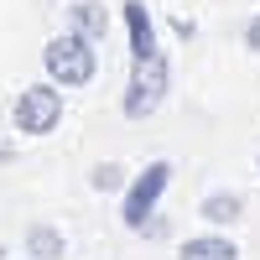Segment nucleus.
<instances>
[{
  "mask_svg": "<svg viewBox=\"0 0 260 260\" xmlns=\"http://www.w3.org/2000/svg\"><path fill=\"white\" fill-rule=\"evenodd\" d=\"M42 62H47V73L52 83H62V89H83V83L94 78V42L83 37V31H62L47 42V52H42Z\"/></svg>",
  "mask_w": 260,
  "mask_h": 260,
  "instance_id": "1",
  "label": "nucleus"
},
{
  "mask_svg": "<svg viewBox=\"0 0 260 260\" xmlns=\"http://www.w3.org/2000/svg\"><path fill=\"white\" fill-rule=\"evenodd\" d=\"M161 94H167V57H161V52L136 57V68H130V89H125V115H130V120L156 115Z\"/></svg>",
  "mask_w": 260,
  "mask_h": 260,
  "instance_id": "2",
  "label": "nucleus"
},
{
  "mask_svg": "<svg viewBox=\"0 0 260 260\" xmlns=\"http://www.w3.org/2000/svg\"><path fill=\"white\" fill-rule=\"evenodd\" d=\"M57 120H62V94L52 89V83L21 89V99H16V130L21 136H47Z\"/></svg>",
  "mask_w": 260,
  "mask_h": 260,
  "instance_id": "3",
  "label": "nucleus"
},
{
  "mask_svg": "<svg viewBox=\"0 0 260 260\" xmlns=\"http://www.w3.org/2000/svg\"><path fill=\"white\" fill-rule=\"evenodd\" d=\"M167 182H172L167 161H151L141 177L130 182V192H125V224L130 229H146V219H151V208H156V198L167 192Z\"/></svg>",
  "mask_w": 260,
  "mask_h": 260,
  "instance_id": "4",
  "label": "nucleus"
},
{
  "mask_svg": "<svg viewBox=\"0 0 260 260\" xmlns=\"http://www.w3.org/2000/svg\"><path fill=\"white\" fill-rule=\"evenodd\" d=\"M125 26H130V57H151L156 52V31H151V11L146 0H125Z\"/></svg>",
  "mask_w": 260,
  "mask_h": 260,
  "instance_id": "5",
  "label": "nucleus"
},
{
  "mask_svg": "<svg viewBox=\"0 0 260 260\" xmlns=\"http://www.w3.org/2000/svg\"><path fill=\"white\" fill-rule=\"evenodd\" d=\"M182 260H240V250H234V240H224V234H203V240L182 245Z\"/></svg>",
  "mask_w": 260,
  "mask_h": 260,
  "instance_id": "6",
  "label": "nucleus"
},
{
  "mask_svg": "<svg viewBox=\"0 0 260 260\" xmlns=\"http://www.w3.org/2000/svg\"><path fill=\"white\" fill-rule=\"evenodd\" d=\"M73 31H83L89 42H99L104 31H110V11H104L99 0H78V6H73Z\"/></svg>",
  "mask_w": 260,
  "mask_h": 260,
  "instance_id": "7",
  "label": "nucleus"
},
{
  "mask_svg": "<svg viewBox=\"0 0 260 260\" xmlns=\"http://www.w3.org/2000/svg\"><path fill=\"white\" fill-rule=\"evenodd\" d=\"M26 245H31V255H37V260H57V255H62V234H57V229H47V224H31Z\"/></svg>",
  "mask_w": 260,
  "mask_h": 260,
  "instance_id": "8",
  "label": "nucleus"
},
{
  "mask_svg": "<svg viewBox=\"0 0 260 260\" xmlns=\"http://www.w3.org/2000/svg\"><path fill=\"white\" fill-rule=\"evenodd\" d=\"M203 219H208V224L240 219V198H234V192H213V198H203Z\"/></svg>",
  "mask_w": 260,
  "mask_h": 260,
  "instance_id": "9",
  "label": "nucleus"
},
{
  "mask_svg": "<svg viewBox=\"0 0 260 260\" xmlns=\"http://www.w3.org/2000/svg\"><path fill=\"white\" fill-rule=\"evenodd\" d=\"M89 182H94L99 192H115V187H120V167H115V161H110V167H94V177H89Z\"/></svg>",
  "mask_w": 260,
  "mask_h": 260,
  "instance_id": "10",
  "label": "nucleus"
},
{
  "mask_svg": "<svg viewBox=\"0 0 260 260\" xmlns=\"http://www.w3.org/2000/svg\"><path fill=\"white\" fill-rule=\"evenodd\" d=\"M245 47H250V52H260V16L245 26Z\"/></svg>",
  "mask_w": 260,
  "mask_h": 260,
  "instance_id": "11",
  "label": "nucleus"
}]
</instances>
